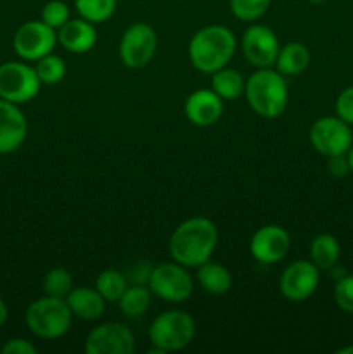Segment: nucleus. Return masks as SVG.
Listing matches in <instances>:
<instances>
[{"label": "nucleus", "instance_id": "1", "mask_svg": "<svg viewBox=\"0 0 353 354\" xmlns=\"http://www.w3.org/2000/svg\"><path fill=\"white\" fill-rule=\"evenodd\" d=\"M218 244V228L204 216L182 221L170 237V254L173 261L185 268H197L210 261Z\"/></svg>", "mask_w": 353, "mask_h": 354}, {"label": "nucleus", "instance_id": "2", "mask_svg": "<svg viewBox=\"0 0 353 354\" xmlns=\"http://www.w3.org/2000/svg\"><path fill=\"white\" fill-rule=\"evenodd\" d=\"M235 52V37L227 26L210 24L190 38L189 59L201 73L213 75L232 61Z\"/></svg>", "mask_w": 353, "mask_h": 354}, {"label": "nucleus", "instance_id": "3", "mask_svg": "<svg viewBox=\"0 0 353 354\" xmlns=\"http://www.w3.org/2000/svg\"><path fill=\"white\" fill-rule=\"evenodd\" d=\"M246 99L249 107L265 120L279 118L286 111L289 92L286 76L272 68H260L246 80Z\"/></svg>", "mask_w": 353, "mask_h": 354}, {"label": "nucleus", "instance_id": "4", "mask_svg": "<svg viewBox=\"0 0 353 354\" xmlns=\"http://www.w3.org/2000/svg\"><path fill=\"white\" fill-rule=\"evenodd\" d=\"M28 328L40 339H59L69 330L73 313L64 297L45 296L33 301L24 315Z\"/></svg>", "mask_w": 353, "mask_h": 354}, {"label": "nucleus", "instance_id": "5", "mask_svg": "<svg viewBox=\"0 0 353 354\" xmlns=\"http://www.w3.org/2000/svg\"><path fill=\"white\" fill-rule=\"evenodd\" d=\"M196 335V322L189 313L170 310L152 320L149 327V341L163 354L180 351L192 342Z\"/></svg>", "mask_w": 353, "mask_h": 354}, {"label": "nucleus", "instance_id": "6", "mask_svg": "<svg viewBox=\"0 0 353 354\" xmlns=\"http://www.w3.org/2000/svg\"><path fill=\"white\" fill-rule=\"evenodd\" d=\"M42 82L33 66L21 61L0 64V99L14 104L30 102L40 92Z\"/></svg>", "mask_w": 353, "mask_h": 354}, {"label": "nucleus", "instance_id": "7", "mask_svg": "<svg viewBox=\"0 0 353 354\" xmlns=\"http://www.w3.org/2000/svg\"><path fill=\"white\" fill-rule=\"evenodd\" d=\"M149 290L170 303H183L194 290L192 277L180 263H163L154 266L149 277Z\"/></svg>", "mask_w": 353, "mask_h": 354}, {"label": "nucleus", "instance_id": "8", "mask_svg": "<svg viewBox=\"0 0 353 354\" xmlns=\"http://www.w3.org/2000/svg\"><path fill=\"white\" fill-rule=\"evenodd\" d=\"M310 144L325 158L346 154L353 145V133L348 123L338 116H324L310 128Z\"/></svg>", "mask_w": 353, "mask_h": 354}, {"label": "nucleus", "instance_id": "9", "mask_svg": "<svg viewBox=\"0 0 353 354\" xmlns=\"http://www.w3.org/2000/svg\"><path fill=\"white\" fill-rule=\"evenodd\" d=\"M158 48V35L147 23H134L120 41V57L130 69H141L151 62Z\"/></svg>", "mask_w": 353, "mask_h": 354}, {"label": "nucleus", "instance_id": "10", "mask_svg": "<svg viewBox=\"0 0 353 354\" xmlns=\"http://www.w3.org/2000/svg\"><path fill=\"white\" fill-rule=\"evenodd\" d=\"M57 44V35L54 28L45 24L44 21H28L21 24L12 38L14 52L23 61H35L44 55L51 54Z\"/></svg>", "mask_w": 353, "mask_h": 354}, {"label": "nucleus", "instance_id": "11", "mask_svg": "<svg viewBox=\"0 0 353 354\" xmlns=\"http://www.w3.org/2000/svg\"><path fill=\"white\" fill-rule=\"evenodd\" d=\"M134 349V334L127 325L118 322L99 325L85 339L87 354H130Z\"/></svg>", "mask_w": 353, "mask_h": 354}, {"label": "nucleus", "instance_id": "12", "mask_svg": "<svg viewBox=\"0 0 353 354\" xmlns=\"http://www.w3.org/2000/svg\"><path fill=\"white\" fill-rule=\"evenodd\" d=\"M318 282H320V272L317 266L311 261L301 259V261L291 263L284 270L279 280V289L287 301L301 303L317 290Z\"/></svg>", "mask_w": 353, "mask_h": 354}, {"label": "nucleus", "instance_id": "13", "mask_svg": "<svg viewBox=\"0 0 353 354\" xmlns=\"http://www.w3.org/2000/svg\"><path fill=\"white\" fill-rule=\"evenodd\" d=\"M242 54L255 68H272L279 54V40L269 26L251 24L242 33Z\"/></svg>", "mask_w": 353, "mask_h": 354}, {"label": "nucleus", "instance_id": "14", "mask_svg": "<svg viewBox=\"0 0 353 354\" xmlns=\"http://www.w3.org/2000/svg\"><path fill=\"white\" fill-rule=\"evenodd\" d=\"M291 249V237L287 230L279 225H265L253 234L249 242V252L263 265H273L282 261Z\"/></svg>", "mask_w": 353, "mask_h": 354}, {"label": "nucleus", "instance_id": "15", "mask_svg": "<svg viewBox=\"0 0 353 354\" xmlns=\"http://www.w3.org/2000/svg\"><path fill=\"white\" fill-rule=\"evenodd\" d=\"M28 135V121L19 106L0 99V154L17 151Z\"/></svg>", "mask_w": 353, "mask_h": 354}, {"label": "nucleus", "instance_id": "16", "mask_svg": "<svg viewBox=\"0 0 353 354\" xmlns=\"http://www.w3.org/2000/svg\"><path fill=\"white\" fill-rule=\"evenodd\" d=\"M187 120L196 127H211L224 113V99L211 88H199L187 97L183 104Z\"/></svg>", "mask_w": 353, "mask_h": 354}, {"label": "nucleus", "instance_id": "17", "mask_svg": "<svg viewBox=\"0 0 353 354\" xmlns=\"http://www.w3.org/2000/svg\"><path fill=\"white\" fill-rule=\"evenodd\" d=\"M57 41L71 54H85L97 44V30L93 23L83 19H69L59 28Z\"/></svg>", "mask_w": 353, "mask_h": 354}, {"label": "nucleus", "instance_id": "18", "mask_svg": "<svg viewBox=\"0 0 353 354\" xmlns=\"http://www.w3.org/2000/svg\"><path fill=\"white\" fill-rule=\"evenodd\" d=\"M66 303H68L73 317H78L85 322H93L102 317L107 301L100 296L97 289L78 287V289H71V292L66 296Z\"/></svg>", "mask_w": 353, "mask_h": 354}, {"label": "nucleus", "instance_id": "19", "mask_svg": "<svg viewBox=\"0 0 353 354\" xmlns=\"http://www.w3.org/2000/svg\"><path fill=\"white\" fill-rule=\"evenodd\" d=\"M310 64V52L300 41H291L279 48L275 66L277 71L284 76H296L303 73Z\"/></svg>", "mask_w": 353, "mask_h": 354}, {"label": "nucleus", "instance_id": "20", "mask_svg": "<svg viewBox=\"0 0 353 354\" xmlns=\"http://www.w3.org/2000/svg\"><path fill=\"white\" fill-rule=\"evenodd\" d=\"M197 282L208 294L221 296V294L230 290L232 275L224 265L206 261L201 266H197Z\"/></svg>", "mask_w": 353, "mask_h": 354}, {"label": "nucleus", "instance_id": "21", "mask_svg": "<svg viewBox=\"0 0 353 354\" xmlns=\"http://www.w3.org/2000/svg\"><path fill=\"white\" fill-rule=\"evenodd\" d=\"M341 256V245L334 235L320 234L311 241L310 244V261L318 270H331L338 265V259Z\"/></svg>", "mask_w": 353, "mask_h": 354}, {"label": "nucleus", "instance_id": "22", "mask_svg": "<svg viewBox=\"0 0 353 354\" xmlns=\"http://www.w3.org/2000/svg\"><path fill=\"white\" fill-rule=\"evenodd\" d=\"M244 76L237 69H230L225 66L211 76V90H215L224 100L239 99L244 93Z\"/></svg>", "mask_w": 353, "mask_h": 354}, {"label": "nucleus", "instance_id": "23", "mask_svg": "<svg viewBox=\"0 0 353 354\" xmlns=\"http://www.w3.org/2000/svg\"><path fill=\"white\" fill-rule=\"evenodd\" d=\"M151 290L144 286H138V283L127 287L123 296L118 299L121 313L127 315V317L130 318L142 317V315L149 310V306H151Z\"/></svg>", "mask_w": 353, "mask_h": 354}, {"label": "nucleus", "instance_id": "24", "mask_svg": "<svg viewBox=\"0 0 353 354\" xmlns=\"http://www.w3.org/2000/svg\"><path fill=\"white\" fill-rule=\"evenodd\" d=\"M127 287V277L114 268L104 270V272H100L99 275H97L96 289L99 290L100 296H102L107 303H116V301L123 296Z\"/></svg>", "mask_w": 353, "mask_h": 354}, {"label": "nucleus", "instance_id": "25", "mask_svg": "<svg viewBox=\"0 0 353 354\" xmlns=\"http://www.w3.org/2000/svg\"><path fill=\"white\" fill-rule=\"evenodd\" d=\"M75 9L90 23H104L116 10V0H75Z\"/></svg>", "mask_w": 353, "mask_h": 354}, {"label": "nucleus", "instance_id": "26", "mask_svg": "<svg viewBox=\"0 0 353 354\" xmlns=\"http://www.w3.org/2000/svg\"><path fill=\"white\" fill-rule=\"evenodd\" d=\"M35 71H37L38 80H40L44 85H55V83L61 82L66 75V64L59 55L51 54L44 55L42 59H38L37 64L33 66Z\"/></svg>", "mask_w": 353, "mask_h": 354}, {"label": "nucleus", "instance_id": "27", "mask_svg": "<svg viewBox=\"0 0 353 354\" xmlns=\"http://www.w3.org/2000/svg\"><path fill=\"white\" fill-rule=\"evenodd\" d=\"M44 292L45 296L64 297L71 292L73 289V277L69 275L68 270L64 268H52L48 270L47 275L44 277Z\"/></svg>", "mask_w": 353, "mask_h": 354}, {"label": "nucleus", "instance_id": "28", "mask_svg": "<svg viewBox=\"0 0 353 354\" xmlns=\"http://www.w3.org/2000/svg\"><path fill=\"white\" fill-rule=\"evenodd\" d=\"M270 0H230V10L237 19L253 23L269 10Z\"/></svg>", "mask_w": 353, "mask_h": 354}, {"label": "nucleus", "instance_id": "29", "mask_svg": "<svg viewBox=\"0 0 353 354\" xmlns=\"http://www.w3.org/2000/svg\"><path fill=\"white\" fill-rule=\"evenodd\" d=\"M42 21L54 30H59L69 21V7L62 0H51L42 9Z\"/></svg>", "mask_w": 353, "mask_h": 354}, {"label": "nucleus", "instance_id": "30", "mask_svg": "<svg viewBox=\"0 0 353 354\" xmlns=\"http://www.w3.org/2000/svg\"><path fill=\"white\" fill-rule=\"evenodd\" d=\"M334 301L345 313L353 315V275H345L336 280Z\"/></svg>", "mask_w": 353, "mask_h": 354}, {"label": "nucleus", "instance_id": "31", "mask_svg": "<svg viewBox=\"0 0 353 354\" xmlns=\"http://www.w3.org/2000/svg\"><path fill=\"white\" fill-rule=\"evenodd\" d=\"M336 116L341 118L350 127L353 124V85L343 90L336 99Z\"/></svg>", "mask_w": 353, "mask_h": 354}, {"label": "nucleus", "instance_id": "32", "mask_svg": "<svg viewBox=\"0 0 353 354\" xmlns=\"http://www.w3.org/2000/svg\"><path fill=\"white\" fill-rule=\"evenodd\" d=\"M0 353L3 354H35L37 353V348L31 344L26 339H10V341L6 342Z\"/></svg>", "mask_w": 353, "mask_h": 354}, {"label": "nucleus", "instance_id": "33", "mask_svg": "<svg viewBox=\"0 0 353 354\" xmlns=\"http://www.w3.org/2000/svg\"><path fill=\"white\" fill-rule=\"evenodd\" d=\"M327 169L334 178H343V176L348 175L352 169H350V162L346 154H339V156H332V158H327Z\"/></svg>", "mask_w": 353, "mask_h": 354}, {"label": "nucleus", "instance_id": "34", "mask_svg": "<svg viewBox=\"0 0 353 354\" xmlns=\"http://www.w3.org/2000/svg\"><path fill=\"white\" fill-rule=\"evenodd\" d=\"M7 318H9V310H7L6 301H3L2 297H0V327H2V325L6 324Z\"/></svg>", "mask_w": 353, "mask_h": 354}, {"label": "nucleus", "instance_id": "35", "mask_svg": "<svg viewBox=\"0 0 353 354\" xmlns=\"http://www.w3.org/2000/svg\"><path fill=\"white\" fill-rule=\"evenodd\" d=\"M346 158H348V162H350V169L353 171V145L350 147V151L346 152Z\"/></svg>", "mask_w": 353, "mask_h": 354}, {"label": "nucleus", "instance_id": "36", "mask_svg": "<svg viewBox=\"0 0 353 354\" xmlns=\"http://www.w3.org/2000/svg\"><path fill=\"white\" fill-rule=\"evenodd\" d=\"M338 354H353V344L352 346H346V348H341L336 351Z\"/></svg>", "mask_w": 353, "mask_h": 354}, {"label": "nucleus", "instance_id": "37", "mask_svg": "<svg viewBox=\"0 0 353 354\" xmlns=\"http://www.w3.org/2000/svg\"><path fill=\"white\" fill-rule=\"evenodd\" d=\"M310 2H314V3H320V2H324V0H310Z\"/></svg>", "mask_w": 353, "mask_h": 354}]
</instances>
